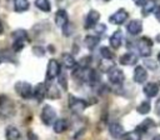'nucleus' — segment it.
Instances as JSON below:
<instances>
[{
	"mask_svg": "<svg viewBox=\"0 0 160 140\" xmlns=\"http://www.w3.org/2000/svg\"><path fill=\"white\" fill-rule=\"evenodd\" d=\"M126 30H128V32L129 34H131V35H138V34H140L141 32V30H142V22L140 21V20H131L128 25H126Z\"/></svg>",
	"mask_w": 160,
	"mask_h": 140,
	"instance_id": "nucleus-13",
	"label": "nucleus"
},
{
	"mask_svg": "<svg viewBox=\"0 0 160 140\" xmlns=\"http://www.w3.org/2000/svg\"><path fill=\"white\" fill-rule=\"evenodd\" d=\"M156 112L160 115V99L156 101Z\"/></svg>",
	"mask_w": 160,
	"mask_h": 140,
	"instance_id": "nucleus-39",
	"label": "nucleus"
},
{
	"mask_svg": "<svg viewBox=\"0 0 160 140\" xmlns=\"http://www.w3.org/2000/svg\"><path fill=\"white\" fill-rule=\"evenodd\" d=\"M40 119L45 125H51L55 122L56 120V111L54 110L52 106L50 105H44L41 109V114H40Z\"/></svg>",
	"mask_w": 160,
	"mask_h": 140,
	"instance_id": "nucleus-4",
	"label": "nucleus"
},
{
	"mask_svg": "<svg viewBox=\"0 0 160 140\" xmlns=\"http://www.w3.org/2000/svg\"><path fill=\"white\" fill-rule=\"evenodd\" d=\"M119 62L121 65H135L138 62V56L132 52H125L124 55L120 56Z\"/></svg>",
	"mask_w": 160,
	"mask_h": 140,
	"instance_id": "nucleus-16",
	"label": "nucleus"
},
{
	"mask_svg": "<svg viewBox=\"0 0 160 140\" xmlns=\"http://www.w3.org/2000/svg\"><path fill=\"white\" fill-rule=\"evenodd\" d=\"M150 110H151V105H150V102L149 101H141L139 105H138V108H136V111L139 112V114H141V115H145V114H148V112H150Z\"/></svg>",
	"mask_w": 160,
	"mask_h": 140,
	"instance_id": "nucleus-28",
	"label": "nucleus"
},
{
	"mask_svg": "<svg viewBox=\"0 0 160 140\" xmlns=\"http://www.w3.org/2000/svg\"><path fill=\"white\" fill-rule=\"evenodd\" d=\"M91 61V58L90 56H84L81 60H80V68H89V62Z\"/></svg>",
	"mask_w": 160,
	"mask_h": 140,
	"instance_id": "nucleus-32",
	"label": "nucleus"
},
{
	"mask_svg": "<svg viewBox=\"0 0 160 140\" xmlns=\"http://www.w3.org/2000/svg\"><path fill=\"white\" fill-rule=\"evenodd\" d=\"M2 31H4V28H2V24L0 21V34H2Z\"/></svg>",
	"mask_w": 160,
	"mask_h": 140,
	"instance_id": "nucleus-42",
	"label": "nucleus"
},
{
	"mask_svg": "<svg viewBox=\"0 0 160 140\" xmlns=\"http://www.w3.org/2000/svg\"><path fill=\"white\" fill-rule=\"evenodd\" d=\"M0 62H1V61H0Z\"/></svg>",
	"mask_w": 160,
	"mask_h": 140,
	"instance_id": "nucleus-44",
	"label": "nucleus"
},
{
	"mask_svg": "<svg viewBox=\"0 0 160 140\" xmlns=\"http://www.w3.org/2000/svg\"><path fill=\"white\" fill-rule=\"evenodd\" d=\"M59 84L62 86V89H68V84H66V78H65V75L64 74H61L60 72V75H59Z\"/></svg>",
	"mask_w": 160,
	"mask_h": 140,
	"instance_id": "nucleus-33",
	"label": "nucleus"
},
{
	"mask_svg": "<svg viewBox=\"0 0 160 140\" xmlns=\"http://www.w3.org/2000/svg\"><path fill=\"white\" fill-rule=\"evenodd\" d=\"M100 55L105 60H112V58H114V54L110 51V49L108 46H101L100 48Z\"/></svg>",
	"mask_w": 160,
	"mask_h": 140,
	"instance_id": "nucleus-30",
	"label": "nucleus"
},
{
	"mask_svg": "<svg viewBox=\"0 0 160 140\" xmlns=\"http://www.w3.org/2000/svg\"><path fill=\"white\" fill-rule=\"evenodd\" d=\"M155 18H156L158 21H160V6H158L155 9Z\"/></svg>",
	"mask_w": 160,
	"mask_h": 140,
	"instance_id": "nucleus-37",
	"label": "nucleus"
},
{
	"mask_svg": "<svg viewBox=\"0 0 160 140\" xmlns=\"http://www.w3.org/2000/svg\"><path fill=\"white\" fill-rule=\"evenodd\" d=\"M145 65H146L149 69H151V70H155V69H156V64H155L152 60H145Z\"/></svg>",
	"mask_w": 160,
	"mask_h": 140,
	"instance_id": "nucleus-35",
	"label": "nucleus"
},
{
	"mask_svg": "<svg viewBox=\"0 0 160 140\" xmlns=\"http://www.w3.org/2000/svg\"><path fill=\"white\" fill-rule=\"evenodd\" d=\"M61 62L66 69H74L76 66V61H75L74 56L69 52H64L61 55Z\"/></svg>",
	"mask_w": 160,
	"mask_h": 140,
	"instance_id": "nucleus-19",
	"label": "nucleus"
},
{
	"mask_svg": "<svg viewBox=\"0 0 160 140\" xmlns=\"http://www.w3.org/2000/svg\"><path fill=\"white\" fill-rule=\"evenodd\" d=\"M158 61H159V62H160V52H159V54H158Z\"/></svg>",
	"mask_w": 160,
	"mask_h": 140,
	"instance_id": "nucleus-43",
	"label": "nucleus"
},
{
	"mask_svg": "<svg viewBox=\"0 0 160 140\" xmlns=\"http://www.w3.org/2000/svg\"><path fill=\"white\" fill-rule=\"evenodd\" d=\"M32 51H34V54H35L36 56H42L44 52H45V50H44L42 48H40V46H34Z\"/></svg>",
	"mask_w": 160,
	"mask_h": 140,
	"instance_id": "nucleus-34",
	"label": "nucleus"
},
{
	"mask_svg": "<svg viewBox=\"0 0 160 140\" xmlns=\"http://www.w3.org/2000/svg\"><path fill=\"white\" fill-rule=\"evenodd\" d=\"M68 128H69V122H68L66 119H58L52 124L54 132H56V134H62Z\"/></svg>",
	"mask_w": 160,
	"mask_h": 140,
	"instance_id": "nucleus-18",
	"label": "nucleus"
},
{
	"mask_svg": "<svg viewBox=\"0 0 160 140\" xmlns=\"http://www.w3.org/2000/svg\"><path fill=\"white\" fill-rule=\"evenodd\" d=\"M151 46H152V41L148 36H142V38H140L136 41V49H138L140 56H142V58L150 56V54H151Z\"/></svg>",
	"mask_w": 160,
	"mask_h": 140,
	"instance_id": "nucleus-2",
	"label": "nucleus"
},
{
	"mask_svg": "<svg viewBox=\"0 0 160 140\" xmlns=\"http://www.w3.org/2000/svg\"><path fill=\"white\" fill-rule=\"evenodd\" d=\"M35 6L44 12H49L51 10V4L49 0H35Z\"/></svg>",
	"mask_w": 160,
	"mask_h": 140,
	"instance_id": "nucleus-26",
	"label": "nucleus"
},
{
	"mask_svg": "<svg viewBox=\"0 0 160 140\" xmlns=\"http://www.w3.org/2000/svg\"><path fill=\"white\" fill-rule=\"evenodd\" d=\"M5 138H6V140H19L20 131L15 126H8L5 130Z\"/></svg>",
	"mask_w": 160,
	"mask_h": 140,
	"instance_id": "nucleus-22",
	"label": "nucleus"
},
{
	"mask_svg": "<svg viewBox=\"0 0 160 140\" xmlns=\"http://www.w3.org/2000/svg\"><path fill=\"white\" fill-rule=\"evenodd\" d=\"M152 140H160V134H158V135H155V136L152 138Z\"/></svg>",
	"mask_w": 160,
	"mask_h": 140,
	"instance_id": "nucleus-41",
	"label": "nucleus"
},
{
	"mask_svg": "<svg viewBox=\"0 0 160 140\" xmlns=\"http://www.w3.org/2000/svg\"><path fill=\"white\" fill-rule=\"evenodd\" d=\"M61 72V68L58 60L51 59L48 62V68H46V80H52L56 76H59Z\"/></svg>",
	"mask_w": 160,
	"mask_h": 140,
	"instance_id": "nucleus-7",
	"label": "nucleus"
},
{
	"mask_svg": "<svg viewBox=\"0 0 160 140\" xmlns=\"http://www.w3.org/2000/svg\"><path fill=\"white\" fill-rule=\"evenodd\" d=\"M155 9H156V0H145V2L141 6V11H142V15L144 16L149 15Z\"/></svg>",
	"mask_w": 160,
	"mask_h": 140,
	"instance_id": "nucleus-20",
	"label": "nucleus"
},
{
	"mask_svg": "<svg viewBox=\"0 0 160 140\" xmlns=\"http://www.w3.org/2000/svg\"><path fill=\"white\" fill-rule=\"evenodd\" d=\"M121 139L122 140H141V136H140V132L138 131H130V132H125Z\"/></svg>",
	"mask_w": 160,
	"mask_h": 140,
	"instance_id": "nucleus-31",
	"label": "nucleus"
},
{
	"mask_svg": "<svg viewBox=\"0 0 160 140\" xmlns=\"http://www.w3.org/2000/svg\"><path fill=\"white\" fill-rule=\"evenodd\" d=\"M109 134L114 139H121L124 136V134H125L124 126L120 122H111L109 125Z\"/></svg>",
	"mask_w": 160,
	"mask_h": 140,
	"instance_id": "nucleus-9",
	"label": "nucleus"
},
{
	"mask_svg": "<svg viewBox=\"0 0 160 140\" xmlns=\"http://www.w3.org/2000/svg\"><path fill=\"white\" fill-rule=\"evenodd\" d=\"M105 25L104 24H100V25H96V28H95V30H96V32H99V34H102L104 31H105Z\"/></svg>",
	"mask_w": 160,
	"mask_h": 140,
	"instance_id": "nucleus-36",
	"label": "nucleus"
},
{
	"mask_svg": "<svg viewBox=\"0 0 160 140\" xmlns=\"http://www.w3.org/2000/svg\"><path fill=\"white\" fill-rule=\"evenodd\" d=\"M86 106H88V102L84 99H80L72 95L69 96V109L74 114H81L86 109Z\"/></svg>",
	"mask_w": 160,
	"mask_h": 140,
	"instance_id": "nucleus-3",
	"label": "nucleus"
},
{
	"mask_svg": "<svg viewBox=\"0 0 160 140\" xmlns=\"http://www.w3.org/2000/svg\"><path fill=\"white\" fill-rule=\"evenodd\" d=\"M15 112V108L10 98L6 95H0V116L1 118H10Z\"/></svg>",
	"mask_w": 160,
	"mask_h": 140,
	"instance_id": "nucleus-1",
	"label": "nucleus"
},
{
	"mask_svg": "<svg viewBox=\"0 0 160 140\" xmlns=\"http://www.w3.org/2000/svg\"><path fill=\"white\" fill-rule=\"evenodd\" d=\"M108 79H109L110 82H112L115 85H119V84H122V81L125 80V75H124L122 70L111 65L108 69Z\"/></svg>",
	"mask_w": 160,
	"mask_h": 140,
	"instance_id": "nucleus-5",
	"label": "nucleus"
},
{
	"mask_svg": "<svg viewBox=\"0 0 160 140\" xmlns=\"http://www.w3.org/2000/svg\"><path fill=\"white\" fill-rule=\"evenodd\" d=\"M134 1H135V4L139 5V6H142V4L145 2V0H134Z\"/></svg>",
	"mask_w": 160,
	"mask_h": 140,
	"instance_id": "nucleus-40",
	"label": "nucleus"
},
{
	"mask_svg": "<svg viewBox=\"0 0 160 140\" xmlns=\"http://www.w3.org/2000/svg\"><path fill=\"white\" fill-rule=\"evenodd\" d=\"M154 126H155V122L152 119H145L142 122H140V125L136 126V131L138 132H146Z\"/></svg>",
	"mask_w": 160,
	"mask_h": 140,
	"instance_id": "nucleus-21",
	"label": "nucleus"
},
{
	"mask_svg": "<svg viewBox=\"0 0 160 140\" xmlns=\"http://www.w3.org/2000/svg\"><path fill=\"white\" fill-rule=\"evenodd\" d=\"M14 88H15V91L22 99H30V98H32L34 89H32V86L29 82H26V81H18Z\"/></svg>",
	"mask_w": 160,
	"mask_h": 140,
	"instance_id": "nucleus-6",
	"label": "nucleus"
},
{
	"mask_svg": "<svg viewBox=\"0 0 160 140\" xmlns=\"http://www.w3.org/2000/svg\"><path fill=\"white\" fill-rule=\"evenodd\" d=\"M84 42H85V45H86L90 50H92V49H94L95 46H98V44L100 42V38H99V36H94V35H88V36L85 38Z\"/></svg>",
	"mask_w": 160,
	"mask_h": 140,
	"instance_id": "nucleus-25",
	"label": "nucleus"
},
{
	"mask_svg": "<svg viewBox=\"0 0 160 140\" xmlns=\"http://www.w3.org/2000/svg\"><path fill=\"white\" fill-rule=\"evenodd\" d=\"M128 16H129V14H128L126 10L119 9L118 11H115L112 15L109 16V21L111 24H115V25H121V24L125 22V20L128 19Z\"/></svg>",
	"mask_w": 160,
	"mask_h": 140,
	"instance_id": "nucleus-8",
	"label": "nucleus"
},
{
	"mask_svg": "<svg viewBox=\"0 0 160 140\" xmlns=\"http://www.w3.org/2000/svg\"><path fill=\"white\" fill-rule=\"evenodd\" d=\"M29 9V0H14V10L16 12H24Z\"/></svg>",
	"mask_w": 160,
	"mask_h": 140,
	"instance_id": "nucleus-23",
	"label": "nucleus"
},
{
	"mask_svg": "<svg viewBox=\"0 0 160 140\" xmlns=\"http://www.w3.org/2000/svg\"><path fill=\"white\" fill-rule=\"evenodd\" d=\"M121 41H122V32L121 30H116L114 31V34L110 36L109 39V42H110V46L112 49H119L121 46Z\"/></svg>",
	"mask_w": 160,
	"mask_h": 140,
	"instance_id": "nucleus-15",
	"label": "nucleus"
},
{
	"mask_svg": "<svg viewBox=\"0 0 160 140\" xmlns=\"http://www.w3.org/2000/svg\"><path fill=\"white\" fill-rule=\"evenodd\" d=\"M0 61H14V52L9 49L0 50Z\"/></svg>",
	"mask_w": 160,
	"mask_h": 140,
	"instance_id": "nucleus-29",
	"label": "nucleus"
},
{
	"mask_svg": "<svg viewBox=\"0 0 160 140\" xmlns=\"http://www.w3.org/2000/svg\"><path fill=\"white\" fill-rule=\"evenodd\" d=\"M32 96L36 99V101H42V99L46 96V85L44 82H39L35 88H34V92Z\"/></svg>",
	"mask_w": 160,
	"mask_h": 140,
	"instance_id": "nucleus-14",
	"label": "nucleus"
},
{
	"mask_svg": "<svg viewBox=\"0 0 160 140\" xmlns=\"http://www.w3.org/2000/svg\"><path fill=\"white\" fill-rule=\"evenodd\" d=\"M100 19V14L96 10H90L86 19H85V29H91L98 25V21Z\"/></svg>",
	"mask_w": 160,
	"mask_h": 140,
	"instance_id": "nucleus-10",
	"label": "nucleus"
},
{
	"mask_svg": "<svg viewBox=\"0 0 160 140\" xmlns=\"http://www.w3.org/2000/svg\"><path fill=\"white\" fill-rule=\"evenodd\" d=\"M148 79V71L145 70L144 66H136L134 70V81L138 84H142L145 82Z\"/></svg>",
	"mask_w": 160,
	"mask_h": 140,
	"instance_id": "nucleus-11",
	"label": "nucleus"
},
{
	"mask_svg": "<svg viewBox=\"0 0 160 140\" xmlns=\"http://www.w3.org/2000/svg\"><path fill=\"white\" fill-rule=\"evenodd\" d=\"M11 36H12V40H22V41L28 40V32L24 29H18V30L12 31Z\"/></svg>",
	"mask_w": 160,
	"mask_h": 140,
	"instance_id": "nucleus-27",
	"label": "nucleus"
},
{
	"mask_svg": "<svg viewBox=\"0 0 160 140\" xmlns=\"http://www.w3.org/2000/svg\"><path fill=\"white\" fill-rule=\"evenodd\" d=\"M69 22V18H68V12L64 10V9H59L55 14V24L59 26V28H64L66 24Z\"/></svg>",
	"mask_w": 160,
	"mask_h": 140,
	"instance_id": "nucleus-12",
	"label": "nucleus"
},
{
	"mask_svg": "<svg viewBox=\"0 0 160 140\" xmlns=\"http://www.w3.org/2000/svg\"><path fill=\"white\" fill-rule=\"evenodd\" d=\"M46 96L49 98V99H52V100H55V99H59L60 98V91H59V89H58V86H55V85H49V86H46Z\"/></svg>",
	"mask_w": 160,
	"mask_h": 140,
	"instance_id": "nucleus-24",
	"label": "nucleus"
},
{
	"mask_svg": "<svg viewBox=\"0 0 160 140\" xmlns=\"http://www.w3.org/2000/svg\"><path fill=\"white\" fill-rule=\"evenodd\" d=\"M28 136H29V139H30V140H36V139H38V138H36V136H35V135H34V134H32L31 131H29Z\"/></svg>",
	"mask_w": 160,
	"mask_h": 140,
	"instance_id": "nucleus-38",
	"label": "nucleus"
},
{
	"mask_svg": "<svg viewBox=\"0 0 160 140\" xmlns=\"http://www.w3.org/2000/svg\"><path fill=\"white\" fill-rule=\"evenodd\" d=\"M144 94L148 98H155L159 94V85L155 82H148L144 86Z\"/></svg>",
	"mask_w": 160,
	"mask_h": 140,
	"instance_id": "nucleus-17",
	"label": "nucleus"
}]
</instances>
